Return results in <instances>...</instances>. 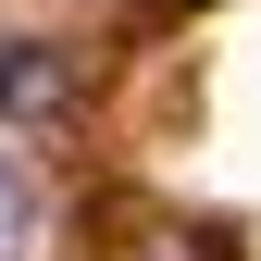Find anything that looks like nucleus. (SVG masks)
I'll list each match as a JSON object with an SVG mask.
<instances>
[{
	"instance_id": "7ed1b4c3",
	"label": "nucleus",
	"mask_w": 261,
	"mask_h": 261,
	"mask_svg": "<svg viewBox=\"0 0 261 261\" xmlns=\"http://www.w3.org/2000/svg\"><path fill=\"white\" fill-rule=\"evenodd\" d=\"M137 13H199V0H137Z\"/></svg>"
},
{
	"instance_id": "f03ea898",
	"label": "nucleus",
	"mask_w": 261,
	"mask_h": 261,
	"mask_svg": "<svg viewBox=\"0 0 261 261\" xmlns=\"http://www.w3.org/2000/svg\"><path fill=\"white\" fill-rule=\"evenodd\" d=\"M13 249H25V174L0 162V261H13Z\"/></svg>"
},
{
	"instance_id": "f257e3e1",
	"label": "nucleus",
	"mask_w": 261,
	"mask_h": 261,
	"mask_svg": "<svg viewBox=\"0 0 261 261\" xmlns=\"http://www.w3.org/2000/svg\"><path fill=\"white\" fill-rule=\"evenodd\" d=\"M75 100H87V62H75V50H50V38H13V50H0V124L50 137Z\"/></svg>"
}]
</instances>
